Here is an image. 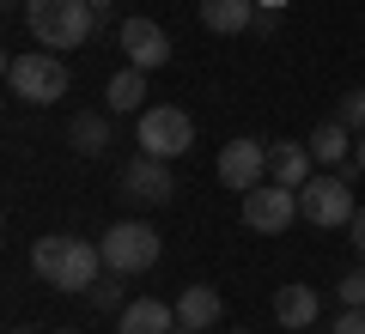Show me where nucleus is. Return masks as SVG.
<instances>
[{
    "label": "nucleus",
    "mask_w": 365,
    "mask_h": 334,
    "mask_svg": "<svg viewBox=\"0 0 365 334\" xmlns=\"http://www.w3.org/2000/svg\"><path fill=\"white\" fill-rule=\"evenodd\" d=\"M31 268H37V280L43 286H55V292H73V298H86L91 286L104 280V249L98 244H86V237H37L31 244Z\"/></svg>",
    "instance_id": "f257e3e1"
},
{
    "label": "nucleus",
    "mask_w": 365,
    "mask_h": 334,
    "mask_svg": "<svg viewBox=\"0 0 365 334\" xmlns=\"http://www.w3.org/2000/svg\"><path fill=\"white\" fill-rule=\"evenodd\" d=\"M25 25L31 37H37V49H86L91 25H98V13H91L86 0H25Z\"/></svg>",
    "instance_id": "f03ea898"
},
{
    "label": "nucleus",
    "mask_w": 365,
    "mask_h": 334,
    "mask_svg": "<svg viewBox=\"0 0 365 334\" xmlns=\"http://www.w3.org/2000/svg\"><path fill=\"white\" fill-rule=\"evenodd\" d=\"M67 61L55 49H25V55H13L6 61V85H13V98H25V103H37V110H49V103H61L67 98Z\"/></svg>",
    "instance_id": "7ed1b4c3"
},
{
    "label": "nucleus",
    "mask_w": 365,
    "mask_h": 334,
    "mask_svg": "<svg viewBox=\"0 0 365 334\" xmlns=\"http://www.w3.org/2000/svg\"><path fill=\"white\" fill-rule=\"evenodd\" d=\"M98 249H104L110 273H146L158 261V249H165V237H158L146 219H122V225H110V231L98 237Z\"/></svg>",
    "instance_id": "20e7f679"
},
{
    "label": "nucleus",
    "mask_w": 365,
    "mask_h": 334,
    "mask_svg": "<svg viewBox=\"0 0 365 334\" xmlns=\"http://www.w3.org/2000/svg\"><path fill=\"white\" fill-rule=\"evenodd\" d=\"M299 213L311 219V225H323V231L353 225V213H359V201H353V182L341 177V170H317V177L299 189Z\"/></svg>",
    "instance_id": "39448f33"
},
{
    "label": "nucleus",
    "mask_w": 365,
    "mask_h": 334,
    "mask_svg": "<svg viewBox=\"0 0 365 334\" xmlns=\"http://www.w3.org/2000/svg\"><path fill=\"white\" fill-rule=\"evenodd\" d=\"M134 134H140V152H153V158H189V146H195V122L177 103H146Z\"/></svg>",
    "instance_id": "423d86ee"
},
{
    "label": "nucleus",
    "mask_w": 365,
    "mask_h": 334,
    "mask_svg": "<svg viewBox=\"0 0 365 334\" xmlns=\"http://www.w3.org/2000/svg\"><path fill=\"white\" fill-rule=\"evenodd\" d=\"M292 219H304V213H299V189H287V182H262V189L244 194V225L250 231L280 237Z\"/></svg>",
    "instance_id": "0eeeda50"
},
{
    "label": "nucleus",
    "mask_w": 365,
    "mask_h": 334,
    "mask_svg": "<svg viewBox=\"0 0 365 334\" xmlns=\"http://www.w3.org/2000/svg\"><path fill=\"white\" fill-rule=\"evenodd\" d=\"M220 182L232 194H250L268 182V146L262 140H225L220 146Z\"/></svg>",
    "instance_id": "6e6552de"
},
{
    "label": "nucleus",
    "mask_w": 365,
    "mask_h": 334,
    "mask_svg": "<svg viewBox=\"0 0 365 334\" xmlns=\"http://www.w3.org/2000/svg\"><path fill=\"white\" fill-rule=\"evenodd\" d=\"M122 194H128V201H140V207H165L170 194H177L170 158H153V152L128 158V170H122Z\"/></svg>",
    "instance_id": "1a4fd4ad"
},
{
    "label": "nucleus",
    "mask_w": 365,
    "mask_h": 334,
    "mask_svg": "<svg viewBox=\"0 0 365 334\" xmlns=\"http://www.w3.org/2000/svg\"><path fill=\"white\" fill-rule=\"evenodd\" d=\"M116 43H122V55H128V67H165L170 61V37H165V25H153V19H128V25L116 31Z\"/></svg>",
    "instance_id": "9d476101"
},
{
    "label": "nucleus",
    "mask_w": 365,
    "mask_h": 334,
    "mask_svg": "<svg viewBox=\"0 0 365 334\" xmlns=\"http://www.w3.org/2000/svg\"><path fill=\"white\" fill-rule=\"evenodd\" d=\"M311 177H317V152H311V140H280V146H268V182L304 189Z\"/></svg>",
    "instance_id": "9b49d317"
},
{
    "label": "nucleus",
    "mask_w": 365,
    "mask_h": 334,
    "mask_svg": "<svg viewBox=\"0 0 365 334\" xmlns=\"http://www.w3.org/2000/svg\"><path fill=\"white\" fill-rule=\"evenodd\" d=\"M116 334H177V304H165V298H134L116 316Z\"/></svg>",
    "instance_id": "f8f14e48"
},
{
    "label": "nucleus",
    "mask_w": 365,
    "mask_h": 334,
    "mask_svg": "<svg viewBox=\"0 0 365 334\" xmlns=\"http://www.w3.org/2000/svg\"><path fill=\"white\" fill-rule=\"evenodd\" d=\"M256 0H201V25L213 31V37H244V31H256Z\"/></svg>",
    "instance_id": "ddd939ff"
},
{
    "label": "nucleus",
    "mask_w": 365,
    "mask_h": 334,
    "mask_svg": "<svg viewBox=\"0 0 365 334\" xmlns=\"http://www.w3.org/2000/svg\"><path fill=\"white\" fill-rule=\"evenodd\" d=\"M274 316H280V328L304 334L317 316H323V298H317L311 286H280V292H274Z\"/></svg>",
    "instance_id": "4468645a"
},
{
    "label": "nucleus",
    "mask_w": 365,
    "mask_h": 334,
    "mask_svg": "<svg viewBox=\"0 0 365 334\" xmlns=\"http://www.w3.org/2000/svg\"><path fill=\"white\" fill-rule=\"evenodd\" d=\"M213 322H220V292H213V286H182L177 328L182 334H201V328H213Z\"/></svg>",
    "instance_id": "2eb2a0df"
},
{
    "label": "nucleus",
    "mask_w": 365,
    "mask_h": 334,
    "mask_svg": "<svg viewBox=\"0 0 365 334\" xmlns=\"http://www.w3.org/2000/svg\"><path fill=\"white\" fill-rule=\"evenodd\" d=\"M353 140H359L353 128H341V122H323V128L311 134V152H317V165H323V170H341V165L353 158Z\"/></svg>",
    "instance_id": "dca6fc26"
},
{
    "label": "nucleus",
    "mask_w": 365,
    "mask_h": 334,
    "mask_svg": "<svg viewBox=\"0 0 365 334\" xmlns=\"http://www.w3.org/2000/svg\"><path fill=\"white\" fill-rule=\"evenodd\" d=\"M67 140H73V152H86V158H104V152H110V116H98V110L73 116V122H67Z\"/></svg>",
    "instance_id": "f3484780"
},
{
    "label": "nucleus",
    "mask_w": 365,
    "mask_h": 334,
    "mask_svg": "<svg viewBox=\"0 0 365 334\" xmlns=\"http://www.w3.org/2000/svg\"><path fill=\"white\" fill-rule=\"evenodd\" d=\"M104 103L116 110V116H128V110H140V103H146V67H122V73L110 79Z\"/></svg>",
    "instance_id": "a211bd4d"
},
{
    "label": "nucleus",
    "mask_w": 365,
    "mask_h": 334,
    "mask_svg": "<svg viewBox=\"0 0 365 334\" xmlns=\"http://www.w3.org/2000/svg\"><path fill=\"white\" fill-rule=\"evenodd\" d=\"M122 280H128V273H104V280L91 286V310H104V316H122V310H128V298H122Z\"/></svg>",
    "instance_id": "6ab92c4d"
},
{
    "label": "nucleus",
    "mask_w": 365,
    "mask_h": 334,
    "mask_svg": "<svg viewBox=\"0 0 365 334\" xmlns=\"http://www.w3.org/2000/svg\"><path fill=\"white\" fill-rule=\"evenodd\" d=\"M335 122H341V128H353V134H365V91H341Z\"/></svg>",
    "instance_id": "aec40b11"
},
{
    "label": "nucleus",
    "mask_w": 365,
    "mask_h": 334,
    "mask_svg": "<svg viewBox=\"0 0 365 334\" xmlns=\"http://www.w3.org/2000/svg\"><path fill=\"white\" fill-rule=\"evenodd\" d=\"M335 298H341V310H359V304H365V268H353L347 280L335 286Z\"/></svg>",
    "instance_id": "412c9836"
},
{
    "label": "nucleus",
    "mask_w": 365,
    "mask_h": 334,
    "mask_svg": "<svg viewBox=\"0 0 365 334\" xmlns=\"http://www.w3.org/2000/svg\"><path fill=\"white\" fill-rule=\"evenodd\" d=\"M329 334H365V304H359V310H341Z\"/></svg>",
    "instance_id": "4be33fe9"
},
{
    "label": "nucleus",
    "mask_w": 365,
    "mask_h": 334,
    "mask_svg": "<svg viewBox=\"0 0 365 334\" xmlns=\"http://www.w3.org/2000/svg\"><path fill=\"white\" fill-rule=\"evenodd\" d=\"M347 231H353V249H359V261H365V207L353 213V225H347Z\"/></svg>",
    "instance_id": "5701e85b"
},
{
    "label": "nucleus",
    "mask_w": 365,
    "mask_h": 334,
    "mask_svg": "<svg viewBox=\"0 0 365 334\" xmlns=\"http://www.w3.org/2000/svg\"><path fill=\"white\" fill-rule=\"evenodd\" d=\"M353 165L365 170V134H359V140H353Z\"/></svg>",
    "instance_id": "b1692460"
},
{
    "label": "nucleus",
    "mask_w": 365,
    "mask_h": 334,
    "mask_svg": "<svg viewBox=\"0 0 365 334\" xmlns=\"http://www.w3.org/2000/svg\"><path fill=\"white\" fill-rule=\"evenodd\" d=\"M86 6H91V13H110V6H116V0H86Z\"/></svg>",
    "instance_id": "393cba45"
},
{
    "label": "nucleus",
    "mask_w": 365,
    "mask_h": 334,
    "mask_svg": "<svg viewBox=\"0 0 365 334\" xmlns=\"http://www.w3.org/2000/svg\"><path fill=\"white\" fill-rule=\"evenodd\" d=\"M256 6H262V13H280V6H287V0H256Z\"/></svg>",
    "instance_id": "a878e982"
},
{
    "label": "nucleus",
    "mask_w": 365,
    "mask_h": 334,
    "mask_svg": "<svg viewBox=\"0 0 365 334\" xmlns=\"http://www.w3.org/2000/svg\"><path fill=\"white\" fill-rule=\"evenodd\" d=\"M6 334H37V328H25V322H19V328H6Z\"/></svg>",
    "instance_id": "bb28decb"
},
{
    "label": "nucleus",
    "mask_w": 365,
    "mask_h": 334,
    "mask_svg": "<svg viewBox=\"0 0 365 334\" xmlns=\"http://www.w3.org/2000/svg\"><path fill=\"white\" fill-rule=\"evenodd\" d=\"M55 334H79V328H55Z\"/></svg>",
    "instance_id": "cd10ccee"
},
{
    "label": "nucleus",
    "mask_w": 365,
    "mask_h": 334,
    "mask_svg": "<svg viewBox=\"0 0 365 334\" xmlns=\"http://www.w3.org/2000/svg\"><path fill=\"white\" fill-rule=\"evenodd\" d=\"M237 334H250V328H237Z\"/></svg>",
    "instance_id": "c85d7f7f"
}]
</instances>
